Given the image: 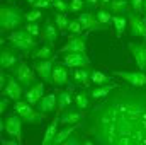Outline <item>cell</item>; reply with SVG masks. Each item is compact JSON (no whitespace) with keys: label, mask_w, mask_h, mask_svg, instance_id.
Instances as JSON below:
<instances>
[{"label":"cell","mask_w":146,"mask_h":145,"mask_svg":"<svg viewBox=\"0 0 146 145\" xmlns=\"http://www.w3.org/2000/svg\"><path fill=\"white\" fill-rule=\"evenodd\" d=\"M143 14H145V19H146V0H143Z\"/></svg>","instance_id":"obj_45"},{"label":"cell","mask_w":146,"mask_h":145,"mask_svg":"<svg viewBox=\"0 0 146 145\" xmlns=\"http://www.w3.org/2000/svg\"><path fill=\"white\" fill-rule=\"evenodd\" d=\"M95 15H97V19H99V22L104 24L106 28L112 24V12H110L109 9H99V10L95 12Z\"/></svg>","instance_id":"obj_32"},{"label":"cell","mask_w":146,"mask_h":145,"mask_svg":"<svg viewBox=\"0 0 146 145\" xmlns=\"http://www.w3.org/2000/svg\"><path fill=\"white\" fill-rule=\"evenodd\" d=\"M82 31H83L82 22H80L78 19H70V22H68V33H70V34H73V36H78Z\"/></svg>","instance_id":"obj_33"},{"label":"cell","mask_w":146,"mask_h":145,"mask_svg":"<svg viewBox=\"0 0 146 145\" xmlns=\"http://www.w3.org/2000/svg\"><path fill=\"white\" fill-rule=\"evenodd\" d=\"M54 60L48 58V60H36L34 63V70L37 72V75L42 79V82L51 84L53 82V67H54Z\"/></svg>","instance_id":"obj_11"},{"label":"cell","mask_w":146,"mask_h":145,"mask_svg":"<svg viewBox=\"0 0 146 145\" xmlns=\"http://www.w3.org/2000/svg\"><path fill=\"white\" fill-rule=\"evenodd\" d=\"M68 22H70V19L66 17V14L56 12V15H54V24H56V28H58V31H60V33L68 31Z\"/></svg>","instance_id":"obj_31"},{"label":"cell","mask_w":146,"mask_h":145,"mask_svg":"<svg viewBox=\"0 0 146 145\" xmlns=\"http://www.w3.org/2000/svg\"><path fill=\"white\" fill-rule=\"evenodd\" d=\"M26 2H27V3H31V5H33V3H34V2H36V0H26Z\"/></svg>","instance_id":"obj_46"},{"label":"cell","mask_w":146,"mask_h":145,"mask_svg":"<svg viewBox=\"0 0 146 145\" xmlns=\"http://www.w3.org/2000/svg\"><path fill=\"white\" fill-rule=\"evenodd\" d=\"M78 21L82 22L83 31H99V29L106 28L104 24L99 22V19H97V15L94 12H80Z\"/></svg>","instance_id":"obj_14"},{"label":"cell","mask_w":146,"mask_h":145,"mask_svg":"<svg viewBox=\"0 0 146 145\" xmlns=\"http://www.w3.org/2000/svg\"><path fill=\"white\" fill-rule=\"evenodd\" d=\"M112 26L115 29V34L121 38L127 28V17L126 15H112Z\"/></svg>","instance_id":"obj_29"},{"label":"cell","mask_w":146,"mask_h":145,"mask_svg":"<svg viewBox=\"0 0 146 145\" xmlns=\"http://www.w3.org/2000/svg\"><path fill=\"white\" fill-rule=\"evenodd\" d=\"M31 56L34 60H48V58H53V46L51 44H44L41 48H36L31 51Z\"/></svg>","instance_id":"obj_27"},{"label":"cell","mask_w":146,"mask_h":145,"mask_svg":"<svg viewBox=\"0 0 146 145\" xmlns=\"http://www.w3.org/2000/svg\"><path fill=\"white\" fill-rule=\"evenodd\" d=\"M127 26H129L131 36L141 38L146 43V19L141 17V14L131 10V12L127 14Z\"/></svg>","instance_id":"obj_6"},{"label":"cell","mask_w":146,"mask_h":145,"mask_svg":"<svg viewBox=\"0 0 146 145\" xmlns=\"http://www.w3.org/2000/svg\"><path fill=\"white\" fill-rule=\"evenodd\" d=\"M145 72H146V68H145Z\"/></svg>","instance_id":"obj_49"},{"label":"cell","mask_w":146,"mask_h":145,"mask_svg":"<svg viewBox=\"0 0 146 145\" xmlns=\"http://www.w3.org/2000/svg\"><path fill=\"white\" fill-rule=\"evenodd\" d=\"M22 94H24V85L15 79L14 73L9 75L7 84H5V87L2 89V96H7V97H10L12 101H21Z\"/></svg>","instance_id":"obj_7"},{"label":"cell","mask_w":146,"mask_h":145,"mask_svg":"<svg viewBox=\"0 0 146 145\" xmlns=\"http://www.w3.org/2000/svg\"><path fill=\"white\" fill-rule=\"evenodd\" d=\"M90 75H92V70L90 68H75L73 70V80L80 85H85L88 87V84L92 82L90 80Z\"/></svg>","instance_id":"obj_25"},{"label":"cell","mask_w":146,"mask_h":145,"mask_svg":"<svg viewBox=\"0 0 146 145\" xmlns=\"http://www.w3.org/2000/svg\"><path fill=\"white\" fill-rule=\"evenodd\" d=\"M60 114H61V113H58V116L48 125V128H46V132H44V137H42V145H49L51 142H53V138H54V135H56V132H58Z\"/></svg>","instance_id":"obj_24"},{"label":"cell","mask_w":146,"mask_h":145,"mask_svg":"<svg viewBox=\"0 0 146 145\" xmlns=\"http://www.w3.org/2000/svg\"><path fill=\"white\" fill-rule=\"evenodd\" d=\"M131 55L134 56L136 63H138V68L145 72L146 68V43H129L127 44Z\"/></svg>","instance_id":"obj_12"},{"label":"cell","mask_w":146,"mask_h":145,"mask_svg":"<svg viewBox=\"0 0 146 145\" xmlns=\"http://www.w3.org/2000/svg\"><path fill=\"white\" fill-rule=\"evenodd\" d=\"M53 84L54 85H65L68 84V67L61 63H54L53 67Z\"/></svg>","instance_id":"obj_18"},{"label":"cell","mask_w":146,"mask_h":145,"mask_svg":"<svg viewBox=\"0 0 146 145\" xmlns=\"http://www.w3.org/2000/svg\"><path fill=\"white\" fill-rule=\"evenodd\" d=\"M24 22V14L21 9L14 5H2L0 9V29L5 31H15Z\"/></svg>","instance_id":"obj_2"},{"label":"cell","mask_w":146,"mask_h":145,"mask_svg":"<svg viewBox=\"0 0 146 145\" xmlns=\"http://www.w3.org/2000/svg\"><path fill=\"white\" fill-rule=\"evenodd\" d=\"M9 2H14V0H9Z\"/></svg>","instance_id":"obj_48"},{"label":"cell","mask_w":146,"mask_h":145,"mask_svg":"<svg viewBox=\"0 0 146 145\" xmlns=\"http://www.w3.org/2000/svg\"><path fill=\"white\" fill-rule=\"evenodd\" d=\"M14 75L15 79L24 85V89H29L33 84H36V77H34V72L26 65V63H19L14 67Z\"/></svg>","instance_id":"obj_10"},{"label":"cell","mask_w":146,"mask_h":145,"mask_svg":"<svg viewBox=\"0 0 146 145\" xmlns=\"http://www.w3.org/2000/svg\"><path fill=\"white\" fill-rule=\"evenodd\" d=\"M82 116H83V113H82L80 109H78V111L66 109V111H63V113L60 114V123H61L63 126H66V125H76V123H80Z\"/></svg>","instance_id":"obj_20"},{"label":"cell","mask_w":146,"mask_h":145,"mask_svg":"<svg viewBox=\"0 0 146 145\" xmlns=\"http://www.w3.org/2000/svg\"><path fill=\"white\" fill-rule=\"evenodd\" d=\"M63 63L68 68H90V58L85 53H63Z\"/></svg>","instance_id":"obj_8"},{"label":"cell","mask_w":146,"mask_h":145,"mask_svg":"<svg viewBox=\"0 0 146 145\" xmlns=\"http://www.w3.org/2000/svg\"><path fill=\"white\" fill-rule=\"evenodd\" d=\"M73 104V94L72 91H61L58 94V111H65Z\"/></svg>","instance_id":"obj_28"},{"label":"cell","mask_w":146,"mask_h":145,"mask_svg":"<svg viewBox=\"0 0 146 145\" xmlns=\"http://www.w3.org/2000/svg\"><path fill=\"white\" fill-rule=\"evenodd\" d=\"M42 96H44V84H42V82H36V84H33V85L26 91L24 99H26L29 104L36 106L37 103H39V99H41Z\"/></svg>","instance_id":"obj_17"},{"label":"cell","mask_w":146,"mask_h":145,"mask_svg":"<svg viewBox=\"0 0 146 145\" xmlns=\"http://www.w3.org/2000/svg\"><path fill=\"white\" fill-rule=\"evenodd\" d=\"M7 43L14 50H21V51H33V50L37 48L36 38L33 36V34H29L24 28L10 31V36H7Z\"/></svg>","instance_id":"obj_3"},{"label":"cell","mask_w":146,"mask_h":145,"mask_svg":"<svg viewBox=\"0 0 146 145\" xmlns=\"http://www.w3.org/2000/svg\"><path fill=\"white\" fill-rule=\"evenodd\" d=\"M129 3H131V9H133V12L143 14V0H129Z\"/></svg>","instance_id":"obj_39"},{"label":"cell","mask_w":146,"mask_h":145,"mask_svg":"<svg viewBox=\"0 0 146 145\" xmlns=\"http://www.w3.org/2000/svg\"><path fill=\"white\" fill-rule=\"evenodd\" d=\"M78 125L80 123H76V125H66V126H63L61 130H58L56 132V135H54V138H53V142H51V145H61L65 144V140L72 135L75 130H78Z\"/></svg>","instance_id":"obj_22"},{"label":"cell","mask_w":146,"mask_h":145,"mask_svg":"<svg viewBox=\"0 0 146 145\" xmlns=\"http://www.w3.org/2000/svg\"><path fill=\"white\" fill-rule=\"evenodd\" d=\"M83 140H85V138H83V133H78V132L75 130L72 135L65 140V145H80V144H83Z\"/></svg>","instance_id":"obj_35"},{"label":"cell","mask_w":146,"mask_h":145,"mask_svg":"<svg viewBox=\"0 0 146 145\" xmlns=\"http://www.w3.org/2000/svg\"><path fill=\"white\" fill-rule=\"evenodd\" d=\"M110 2H112V0H100V7H102V9H109Z\"/></svg>","instance_id":"obj_44"},{"label":"cell","mask_w":146,"mask_h":145,"mask_svg":"<svg viewBox=\"0 0 146 145\" xmlns=\"http://www.w3.org/2000/svg\"><path fill=\"white\" fill-rule=\"evenodd\" d=\"M85 3L88 7H97V5H100V0H85Z\"/></svg>","instance_id":"obj_43"},{"label":"cell","mask_w":146,"mask_h":145,"mask_svg":"<svg viewBox=\"0 0 146 145\" xmlns=\"http://www.w3.org/2000/svg\"><path fill=\"white\" fill-rule=\"evenodd\" d=\"M114 77H119L122 79L126 84L129 85H134V87H146V72L139 70V72H112Z\"/></svg>","instance_id":"obj_9"},{"label":"cell","mask_w":146,"mask_h":145,"mask_svg":"<svg viewBox=\"0 0 146 145\" xmlns=\"http://www.w3.org/2000/svg\"><path fill=\"white\" fill-rule=\"evenodd\" d=\"M109 10L112 15H126L131 12V3L129 0H112L109 3Z\"/></svg>","instance_id":"obj_21"},{"label":"cell","mask_w":146,"mask_h":145,"mask_svg":"<svg viewBox=\"0 0 146 145\" xmlns=\"http://www.w3.org/2000/svg\"><path fill=\"white\" fill-rule=\"evenodd\" d=\"M10 97H7V96H2V99H0V114H3L5 113V109L9 108V104H10Z\"/></svg>","instance_id":"obj_40"},{"label":"cell","mask_w":146,"mask_h":145,"mask_svg":"<svg viewBox=\"0 0 146 145\" xmlns=\"http://www.w3.org/2000/svg\"><path fill=\"white\" fill-rule=\"evenodd\" d=\"M14 111L24 119V123H31V125H39L44 119V113L37 111V108L34 109L33 104H29L27 101H15L14 104Z\"/></svg>","instance_id":"obj_4"},{"label":"cell","mask_w":146,"mask_h":145,"mask_svg":"<svg viewBox=\"0 0 146 145\" xmlns=\"http://www.w3.org/2000/svg\"><path fill=\"white\" fill-rule=\"evenodd\" d=\"M41 17H42V12H41L39 9H36V7H33V10H29V12L24 14V19H26L27 22H37Z\"/></svg>","instance_id":"obj_34"},{"label":"cell","mask_w":146,"mask_h":145,"mask_svg":"<svg viewBox=\"0 0 146 145\" xmlns=\"http://www.w3.org/2000/svg\"><path fill=\"white\" fill-rule=\"evenodd\" d=\"M85 43H87V36H73L66 44L61 46L60 53H85Z\"/></svg>","instance_id":"obj_13"},{"label":"cell","mask_w":146,"mask_h":145,"mask_svg":"<svg viewBox=\"0 0 146 145\" xmlns=\"http://www.w3.org/2000/svg\"><path fill=\"white\" fill-rule=\"evenodd\" d=\"M41 36L42 39L46 41V44H54L56 43V39H58V28H56V24L54 22H46L44 26H42V31H41Z\"/></svg>","instance_id":"obj_19"},{"label":"cell","mask_w":146,"mask_h":145,"mask_svg":"<svg viewBox=\"0 0 146 145\" xmlns=\"http://www.w3.org/2000/svg\"><path fill=\"white\" fill-rule=\"evenodd\" d=\"M7 79H9V75H5L3 68H2V73H0V87H2V89H3L5 84H7Z\"/></svg>","instance_id":"obj_42"},{"label":"cell","mask_w":146,"mask_h":145,"mask_svg":"<svg viewBox=\"0 0 146 145\" xmlns=\"http://www.w3.org/2000/svg\"><path fill=\"white\" fill-rule=\"evenodd\" d=\"M24 29H26L29 34H33L34 38L39 36V34H41V31H42V29L39 28V24H37V22H27V24L24 26Z\"/></svg>","instance_id":"obj_38"},{"label":"cell","mask_w":146,"mask_h":145,"mask_svg":"<svg viewBox=\"0 0 146 145\" xmlns=\"http://www.w3.org/2000/svg\"><path fill=\"white\" fill-rule=\"evenodd\" d=\"M17 62H19V56H17V53L14 51L12 46L10 48H2V51H0V67L3 70L14 68Z\"/></svg>","instance_id":"obj_16"},{"label":"cell","mask_w":146,"mask_h":145,"mask_svg":"<svg viewBox=\"0 0 146 145\" xmlns=\"http://www.w3.org/2000/svg\"><path fill=\"white\" fill-rule=\"evenodd\" d=\"M53 9H54L56 12L66 14V12H70V3H66L65 0H54V2H53Z\"/></svg>","instance_id":"obj_36"},{"label":"cell","mask_w":146,"mask_h":145,"mask_svg":"<svg viewBox=\"0 0 146 145\" xmlns=\"http://www.w3.org/2000/svg\"><path fill=\"white\" fill-rule=\"evenodd\" d=\"M53 3L49 2V0H36L34 3H33V7H36V9H48V7H51Z\"/></svg>","instance_id":"obj_41"},{"label":"cell","mask_w":146,"mask_h":145,"mask_svg":"<svg viewBox=\"0 0 146 145\" xmlns=\"http://www.w3.org/2000/svg\"><path fill=\"white\" fill-rule=\"evenodd\" d=\"M90 92L88 91H82V92H78L76 96H75V106L80 109V111H85V109L90 108Z\"/></svg>","instance_id":"obj_26"},{"label":"cell","mask_w":146,"mask_h":145,"mask_svg":"<svg viewBox=\"0 0 146 145\" xmlns=\"http://www.w3.org/2000/svg\"><path fill=\"white\" fill-rule=\"evenodd\" d=\"M85 0H72L70 2V12L73 14H80V12H83V9H85Z\"/></svg>","instance_id":"obj_37"},{"label":"cell","mask_w":146,"mask_h":145,"mask_svg":"<svg viewBox=\"0 0 146 145\" xmlns=\"http://www.w3.org/2000/svg\"><path fill=\"white\" fill-rule=\"evenodd\" d=\"M37 111L44 113V114H51L54 109H58V94H46L39 99L36 104Z\"/></svg>","instance_id":"obj_15"},{"label":"cell","mask_w":146,"mask_h":145,"mask_svg":"<svg viewBox=\"0 0 146 145\" xmlns=\"http://www.w3.org/2000/svg\"><path fill=\"white\" fill-rule=\"evenodd\" d=\"M49 2H51V3H53V2H54V0H49Z\"/></svg>","instance_id":"obj_47"},{"label":"cell","mask_w":146,"mask_h":145,"mask_svg":"<svg viewBox=\"0 0 146 145\" xmlns=\"http://www.w3.org/2000/svg\"><path fill=\"white\" fill-rule=\"evenodd\" d=\"M90 80L97 85H104V84H110L112 82V77L106 75L104 72H99V70H92V75H90Z\"/></svg>","instance_id":"obj_30"},{"label":"cell","mask_w":146,"mask_h":145,"mask_svg":"<svg viewBox=\"0 0 146 145\" xmlns=\"http://www.w3.org/2000/svg\"><path fill=\"white\" fill-rule=\"evenodd\" d=\"M80 130L97 145H146V89L117 85L85 109Z\"/></svg>","instance_id":"obj_1"},{"label":"cell","mask_w":146,"mask_h":145,"mask_svg":"<svg viewBox=\"0 0 146 145\" xmlns=\"http://www.w3.org/2000/svg\"><path fill=\"white\" fill-rule=\"evenodd\" d=\"M117 87V84H104V85H97V87H94L92 91H88L90 92V97L94 99V101H100V99H104L107 94H109L112 89H115Z\"/></svg>","instance_id":"obj_23"},{"label":"cell","mask_w":146,"mask_h":145,"mask_svg":"<svg viewBox=\"0 0 146 145\" xmlns=\"http://www.w3.org/2000/svg\"><path fill=\"white\" fill-rule=\"evenodd\" d=\"M22 121H24V119H22L17 113L9 114L5 119L0 121V130L5 132L7 135L17 138L19 142H22Z\"/></svg>","instance_id":"obj_5"}]
</instances>
